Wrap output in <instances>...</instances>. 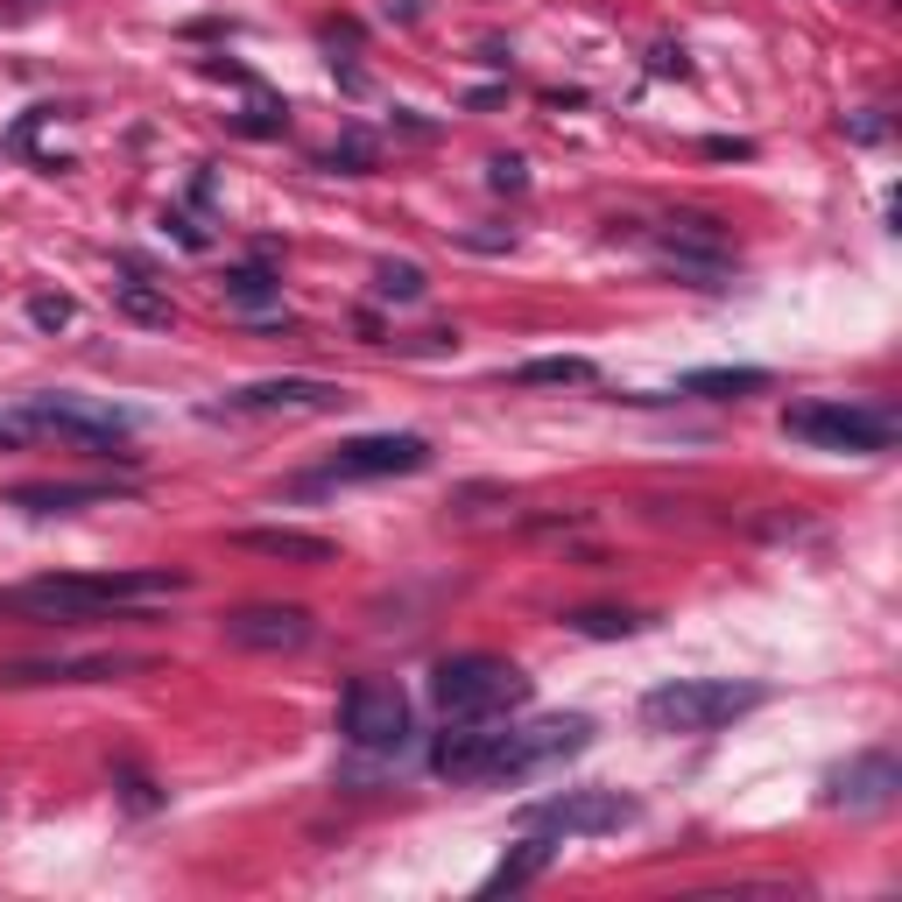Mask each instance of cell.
I'll use <instances>...</instances> for the list:
<instances>
[{"label":"cell","instance_id":"d4e9b609","mask_svg":"<svg viewBox=\"0 0 902 902\" xmlns=\"http://www.w3.org/2000/svg\"><path fill=\"white\" fill-rule=\"evenodd\" d=\"M120 804H127V810H134V818H148V810H156V804H162V796H156V783H148V776H134V769H120Z\"/></svg>","mask_w":902,"mask_h":902},{"label":"cell","instance_id":"ba28073f","mask_svg":"<svg viewBox=\"0 0 902 902\" xmlns=\"http://www.w3.org/2000/svg\"><path fill=\"white\" fill-rule=\"evenodd\" d=\"M635 796L621 790H564V796H544V804L522 810V825H544V832L558 839H593V832H621V825H635Z\"/></svg>","mask_w":902,"mask_h":902},{"label":"cell","instance_id":"83f0119b","mask_svg":"<svg viewBox=\"0 0 902 902\" xmlns=\"http://www.w3.org/2000/svg\"><path fill=\"white\" fill-rule=\"evenodd\" d=\"M705 156H719V162L727 156H755V142H705Z\"/></svg>","mask_w":902,"mask_h":902},{"label":"cell","instance_id":"f546056e","mask_svg":"<svg viewBox=\"0 0 902 902\" xmlns=\"http://www.w3.org/2000/svg\"><path fill=\"white\" fill-rule=\"evenodd\" d=\"M22 444V424H0V451H14Z\"/></svg>","mask_w":902,"mask_h":902},{"label":"cell","instance_id":"6da1fadb","mask_svg":"<svg viewBox=\"0 0 902 902\" xmlns=\"http://www.w3.org/2000/svg\"><path fill=\"white\" fill-rule=\"evenodd\" d=\"M184 571L156 564V571H93V578H36L22 593H8L0 607H28V613H50V621H93L107 607H142V599H170L184 593Z\"/></svg>","mask_w":902,"mask_h":902},{"label":"cell","instance_id":"44dd1931","mask_svg":"<svg viewBox=\"0 0 902 902\" xmlns=\"http://www.w3.org/2000/svg\"><path fill=\"white\" fill-rule=\"evenodd\" d=\"M424 290H430V276L416 261H381L374 268V296H381V304H416Z\"/></svg>","mask_w":902,"mask_h":902},{"label":"cell","instance_id":"8fae6325","mask_svg":"<svg viewBox=\"0 0 902 902\" xmlns=\"http://www.w3.org/2000/svg\"><path fill=\"white\" fill-rule=\"evenodd\" d=\"M895 790H902L895 755H853L846 769L825 776V804H846V810H881L895 804Z\"/></svg>","mask_w":902,"mask_h":902},{"label":"cell","instance_id":"277c9868","mask_svg":"<svg viewBox=\"0 0 902 902\" xmlns=\"http://www.w3.org/2000/svg\"><path fill=\"white\" fill-rule=\"evenodd\" d=\"M22 424H36V430H57V438H71V444H85V451H99V459H142L127 438H134V416L127 410H113V402H85V395H28L22 402Z\"/></svg>","mask_w":902,"mask_h":902},{"label":"cell","instance_id":"9a60e30c","mask_svg":"<svg viewBox=\"0 0 902 902\" xmlns=\"http://www.w3.org/2000/svg\"><path fill=\"white\" fill-rule=\"evenodd\" d=\"M585 381H599V367L585 353H544L515 367V388H585Z\"/></svg>","mask_w":902,"mask_h":902},{"label":"cell","instance_id":"ffe728a7","mask_svg":"<svg viewBox=\"0 0 902 902\" xmlns=\"http://www.w3.org/2000/svg\"><path fill=\"white\" fill-rule=\"evenodd\" d=\"M226 304H240V310H261V304H276L282 296V282L268 276V261H247V268H226Z\"/></svg>","mask_w":902,"mask_h":902},{"label":"cell","instance_id":"3957f363","mask_svg":"<svg viewBox=\"0 0 902 902\" xmlns=\"http://www.w3.org/2000/svg\"><path fill=\"white\" fill-rule=\"evenodd\" d=\"M430 698H438L444 719H493V712L529 705V676L501 663V656H444L430 670Z\"/></svg>","mask_w":902,"mask_h":902},{"label":"cell","instance_id":"7a4b0ae2","mask_svg":"<svg viewBox=\"0 0 902 902\" xmlns=\"http://www.w3.org/2000/svg\"><path fill=\"white\" fill-rule=\"evenodd\" d=\"M769 684H733V676H670V684L642 691V719L656 733H712L727 719L755 712Z\"/></svg>","mask_w":902,"mask_h":902},{"label":"cell","instance_id":"5b68a950","mask_svg":"<svg viewBox=\"0 0 902 902\" xmlns=\"http://www.w3.org/2000/svg\"><path fill=\"white\" fill-rule=\"evenodd\" d=\"M783 430L796 444L861 451V459L895 444V416L889 410H867V402H796V410H783Z\"/></svg>","mask_w":902,"mask_h":902},{"label":"cell","instance_id":"484cf974","mask_svg":"<svg viewBox=\"0 0 902 902\" xmlns=\"http://www.w3.org/2000/svg\"><path fill=\"white\" fill-rule=\"evenodd\" d=\"M522 184H529L522 156H493V191H522Z\"/></svg>","mask_w":902,"mask_h":902},{"label":"cell","instance_id":"2e32d148","mask_svg":"<svg viewBox=\"0 0 902 902\" xmlns=\"http://www.w3.org/2000/svg\"><path fill=\"white\" fill-rule=\"evenodd\" d=\"M684 395H712V402H733V395H761L769 388V367H698L684 374Z\"/></svg>","mask_w":902,"mask_h":902},{"label":"cell","instance_id":"ac0fdd59","mask_svg":"<svg viewBox=\"0 0 902 902\" xmlns=\"http://www.w3.org/2000/svg\"><path fill=\"white\" fill-rule=\"evenodd\" d=\"M113 304H120V318L156 325V332H170V325H176V304H170L162 290H148L142 276H127V282H120V290H113Z\"/></svg>","mask_w":902,"mask_h":902},{"label":"cell","instance_id":"e0dca14e","mask_svg":"<svg viewBox=\"0 0 902 902\" xmlns=\"http://www.w3.org/2000/svg\"><path fill=\"white\" fill-rule=\"evenodd\" d=\"M550 853H558V839H522L515 853H508L501 867L487 875V895H501V889H522V881H536L550 867Z\"/></svg>","mask_w":902,"mask_h":902},{"label":"cell","instance_id":"5bb4252c","mask_svg":"<svg viewBox=\"0 0 902 902\" xmlns=\"http://www.w3.org/2000/svg\"><path fill=\"white\" fill-rule=\"evenodd\" d=\"M113 487H78V479H50V487H14L8 501L14 508H28V515H71V508H93V501H107Z\"/></svg>","mask_w":902,"mask_h":902},{"label":"cell","instance_id":"4fadbf2b","mask_svg":"<svg viewBox=\"0 0 902 902\" xmlns=\"http://www.w3.org/2000/svg\"><path fill=\"white\" fill-rule=\"evenodd\" d=\"M233 544L261 550V558H282V564H332L339 558L332 536H310V529H240Z\"/></svg>","mask_w":902,"mask_h":902},{"label":"cell","instance_id":"9c48e42d","mask_svg":"<svg viewBox=\"0 0 902 902\" xmlns=\"http://www.w3.org/2000/svg\"><path fill=\"white\" fill-rule=\"evenodd\" d=\"M430 438L416 430H388V438H345L325 465V479H395V473H424Z\"/></svg>","mask_w":902,"mask_h":902},{"label":"cell","instance_id":"603a6c76","mask_svg":"<svg viewBox=\"0 0 902 902\" xmlns=\"http://www.w3.org/2000/svg\"><path fill=\"white\" fill-rule=\"evenodd\" d=\"M28 325H36V332H64V325H71V296L36 290V296H28Z\"/></svg>","mask_w":902,"mask_h":902},{"label":"cell","instance_id":"d6986e66","mask_svg":"<svg viewBox=\"0 0 902 902\" xmlns=\"http://www.w3.org/2000/svg\"><path fill=\"white\" fill-rule=\"evenodd\" d=\"M120 663H8L0 670V684H93V676H113Z\"/></svg>","mask_w":902,"mask_h":902},{"label":"cell","instance_id":"7c38bea8","mask_svg":"<svg viewBox=\"0 0 902 902\" xmlns=\"http://www.w3.org/2000/svg\"><path fill=\"white\" fill-rule=\"evenodd\" d=\"M233 410H339L345 402V388L332 381H304V374H282V381H247V388H233Z\"/></svg>","mask_w":902,"mask_h":902},{"label":"cell","instance_id":"30bf717a","mask_svg":"<svg viewBox=\"0 0 902 902\" xmlns=\"http://www.w3.org/2000/svg\"><path fill=\"white\" fill-rule=\"evenodd\" d=\"M219 627H226V642L247 649V656H296L310 642L304 607H240V613H226Z\"/></svg>","mask_w":902,"mask_h":902},{"label":"cell","instance_id":"7402d4cb","mask_svg":"<svg viewBox=\"0 0 902 902\" xmlns=\"http://www.w3.org/2000/svg\"><path fill=\"white\" fill-rule=\"evenodd\" d=\"M571 627H578V635L613 642V635H635V627H642V613H621V607H585V613H571Z\"/></svg>","mask_w":902,"mask_h":902},{"label":"cell","instance_id":"f1b7e54d","mask_svg":"<svg viewBox=\"0 0 902 902\" xmlns=\"http://www.w3.org/2000/svg\"><path fill=\"white\" fill-rule=\"evenodd\" d=\"M416 8H424V0H388V14H402V22H416Z\"/></svg>","mask_w":902,"mask_h":902},{"label":"cell","instance_id":"52a82bcc","mask_svg":"<svg viewBox=\"0 0 902 902\" xmlns=\"http://www.w3.org/2000/svg\"><path fill=\"white\" fill-rule=\"evenodd\" d=\"M430 769H438L444 783H493V776H522L515 727H479V719H459L451 733L430 741Z\"/></svg>","mask_w":902,"mask_h":902},{"label":"cell","instance_id":"8992f818","mask_svg":"<svg viewBox=\"0 0 902 902\" xmlns=\"http://www.w3.org/2000/svg\"><path fill=\"white\" fill-rule=\"evenodd\" d=\"M339 733L367 755H402L410 747V698L388 676H353L339 698Z\"/></svg>","mask_w":902,"mask_h":902},{"label":"cell","instance_id":"4316f807","mask_svg":"<svg viewBox=\"0 0 902 902\" xmlns=\"http://www.w3.org/2000/svg\"><path fill=\"white\" fill-rule=\"evenodd\" d=\"M649 71H663V78L676 71V78H684V50H656V57H649Z\"/></svg>","mask_w":902,"mask_h":902},{"label":"cell","instance_id":"cb8c5ba5","mask_svg":"<svg viewBox=\"0 0 902 902\" xmlns=\"http://www.w3.org/2000/svg\"><path fill=\"white\" fill-rule=\"evenodd\" d=\"M367 162H374V142H367V134H345V142L332 148V156H325V170H339V176H359Z\"/></svg>","mask_w":902,"mask_h":902}]
</instances>
